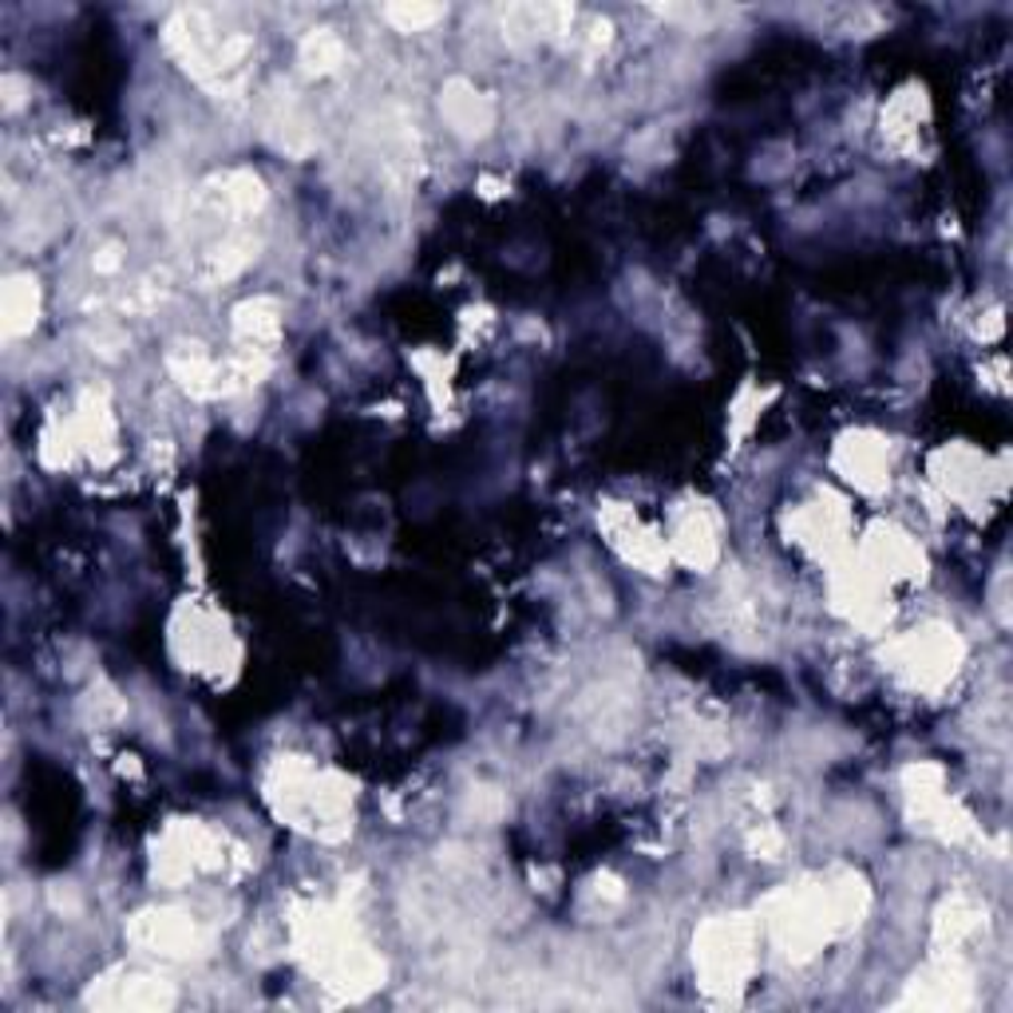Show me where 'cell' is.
Returning a JSON list of instances; mask_svg holds the SVG:
<instances>
[{
    "mask_svg": "<svg viewBox=\"0 0 1013 1013\" xmlns=\"http://www.w3.org/2000/svg\"><path fill=\"white\" fill-rule=\"evenodd\" d=\"M696 959L705 970V986L713 990H736L744 986V977L752 970V931L736 919H721L709 923L696 942Z\"/></svg>",
    "mask_w": 1013,
    "mask_h": 1013,
    "instance_id": "6da1fadb",
    "label": "cell"
},
{
    "mask_svg": "<svg viewBox=\"0 0 1013 1013\" xmlns=\"http://www.w3.org/2000/svg\"><path fill=\"white\" fill-rule=\"evenodd\" d=\"M91 1005H108V1010H163L174 1002L171 986L163 977L151 974H123L119 982H100V990L88 994Z\"/></svg>",
    "mask_w": 1013,
    "mask_h": 1013,
    "instance_id": "7a4b0ae2",
    "label": "cell"
},
{
    "mask_svg": "<svg viewBox=\"0 0 1013 1013\" xmlns=\"http://www.w3.org/2000/svg\"><path fill=\"white\" fill-rule=\"evenodd\" d=\"M136 939L143 942L147 950H154V954H171V959H179V954H194V950H199L202 931H199V923H190L187 914L159 911V914H143V919H139Z\"/></svg>",
    "mask_w": 1013,
    "mask_h": 1013,
    "instance_id": "3957f363",
    "label": "cell"
},
{
    "mask_svg": "<svg viewBox=\"0 0 1013 1013\" xmlns=\"http://www.w3.org/2000/svg\"><path fill=\"white\" fill-rule=\"evenodd\" d=\"M37 281L32 278H12L4 285V325L9 333H24L37 321Z\"/></svg>",
    "mask_w": 1013,
    "mask_h": 1013,
    "instance_id": "277c9868",
    "label": "cell"
},
{
    "mask_svg": "<svg viewBox=\"0 0 1013 1013\" xmlns=\"http://www.w3.org/2000/svg\"><path fill=\"white\" fill-rule=\"evenodd\" d=\"M455 91H460V96H448V116H452V123L463 127V131H480V127L491 119L488 103H483L471 88H455Z\"/></svg>",
    "mask_w": 1013,
    "mask_h": 1013,
    "instance_id": "5b68a950",
    "label": "cell"
},
{
    "mask_svg": "<svg viewBox=\"0 0 1013 1013\" xmlns=\"http://www.w3.org/2000/svg\"><path fill=\"white\" fill-rule=\"evenodd\" d=\"M305 60H309V68L329 72L333 63H341V40H333L329 32H317V37L305 40Z\"/></svg>",
    "mask_w": 1013,
    "mask_h": 1013,
    "instance_id": "8992f818",
    "label": "cell"
},
{
    "mask_svg": "<svg viewBox=\"0 0 1013 1013\" xmlns=\"http://www.w3.org/2000/svg\"><path fill=\"white\" fill-rule=\"evenodd\" d=\"M392 20H400L404 28H424L440 17V9H389Z\"/></svg>",
    "mask_w": 1013,
    "mask_h": 1013,
    "instance_id": "52a82bcc",
    "label": "cell"
}]
</instances>
